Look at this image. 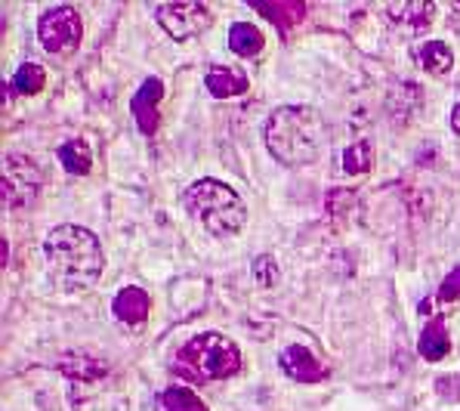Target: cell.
<instances>
[{
    "instance_id": "7a4b0ae2",
    "label": "cell",
    "mask_w": 460,
    "mask_h": 411,
    "mask_svg": "<svg viewBox=\"0 0 460 411\" xmlns=\"http://www.w3.org/2000/svg\"><path fill=\"white\" fill-rule=\"evenodd\" d=\"M266 148L279 165L303 167L318 161L328 139V124L313 105H281L266 121Z\"/></svg>"
},
{
    "instance_id": "8992f818",
    "label": "cell",
    "mask_w": 460,
    "mask_h": 411,
    "mask_svg": "<svg viewBox=\"0 0 460 411\" xmlns=\"http://www.w3.org/2000/svg\"><path fill=\"white\" fill-rule=\"evenodd\" d=\"M40 189V167L28 155L4 158V208H22Z\"/></svg>"
},
{
    "instance_id": "52a82bcc",
    "label": "cell",
    "mask_w": 460,
    "mask_h": 411,
    "mask_svg": "<svg viewBox=\"0 0 460 411\" xmlns=\"http://www.w3.org/2000/svg\"><path fill=\"white\" fill-rule=\"evenodd\" d=\"M155 19L173 40H189L210 25V10L198 0H182V4H161Z\"/></svg>"
},
{
    "instance_id": "5b68a950",
    "label": "cell",
    "mask_w": 460,
    "mask_h": 411,
    "mask_svg": "<svg viewBox=\"0 0 460 411\" xmlns=\"http://www.w3.org/2000/svg\"><path fill=\"white\" fill-rule=\"evenodd\" d=\"M84 25L75 6H53L38 19V40L49 56H68L81 47Z\"/></svg>"
},
{
    "instance_id": "277c9868",
    "label": "cell",
    "mask_w": 460,
    "mask_h": 411,
    "mask_svg": "<svg viewBox=\"0 0 460 411\" xmlns=\"http://www.w3.org/2000/svg\"><path fill=\"white\" fill-rule=\"evenodd\" d=\"M173 371L189 384H214V380L235 378L242 371V350L229 337L217 331H204L176 350Z\"/></svg>"
},
{
    "instance_id": "7402d4cb",
    "label": "cell",
    "mask_w": 460,
    "mask_h": 411,
    "mask_svg": "<svg viewBox=\"0 0 460 411\" xmlns=\"http://www.w3.org/2000/svg\"><path fill=\"white\" fill-rule=\"evenodd\" d=\"M279 266H275L272 257H257L253 260V279L260 281V285H275V279H279Z\"/></svg>"
},
{
    "instance_id": "4fadbf2b",
    "label": "cell",
    "mask_w": 460,
    "mask_h": 411,
    "mask_svg": "<svg viewBox=\"0 0 460 411\" xmlns=\"http://www.w3.org/2000/svg\"><path fill=\"white\" fill-rule=\"evenodd\" d=\"M417 353L427 362H442L445 356L451 353V335H448V322L442 316L429 318L420 331V340H417Z\"/></svg>"
},
{
    "instance_id": "9a60e30c",
    "label": "cell",
    "mask_w": 460,
    "mask_h": 411,
    "mask_svg": "<svg viewBox=\"0 0 460 411\" xmlns=\"http://www.w3.org/2000/svg\"><path fill=\"white\" fill-rule=\"evenodd\" d=\"M266 47V38L257 25L251 22H235L229 28V49L242 59H257Z\"/></svg>"
},
{
    "instance_id": "e0dca14e",
    "label": "cell",
    "mask_w": 460,
    "mask_h": 411,
    "mask_svg": "<svg viewBox=\"0 0 460 411\" xmlns=\"http://www.w3.org/2000/svg\"><path fill=\"white\" fill-rule=\"evenodd\" d=\"M56 158H59L62 170L72 176H87L90 167H93V152H90L87 139H68V143H62L56 148Z\"/></svg>"
},
{
    "instance_id": "6da1fadb",
    "label": "cell",
    "mask_w": 460,
    "mask_h": 411,
    "mask_svg": "<svg viewBox=\"0 0 460 411\" xmlns=\"http://www.w3.org/2000/svg\"><path fill=\"white\" fill-rule=\"evenodd\" d=\"M44 260L53 288L62 294H81L99 281L105 269V254L99 238L84 226L62 223L47 232L44 238Z\"/></svg>"
},
{
    "instance_id": "44dd1931",
    "label": "cell",
    "mask_w": 460,
    "mask_h": 411,
    "mask_svg": "<svg viewBox=\"0 0 460 411\" xmlns=\"http://www.w3.org/2000/svg\"><path fill=\"white\" fill-rule=\"evenodd\" d=\"M436 297H438L442 303L457 300V297H460V266H455L448 275H445L442 285H438V294H436Z\"/></svg>"
},
{
    "instance_id": "5bb4252c",
    "label": "cell",
    "mask_w": 460,
    "mask_h": 411,
    "mask_svg": "<svg viewBox=\"0 0 460 411\" xmlns=\"http://www.w3.org/2000/svg\"><path fill=\"white\" fill-rule=\"evenodd\" d=\"M253 10L263 13V16L279 28L281 34H291L296 25L306 16V4H296V0H279V4H263V0H253Z\"/></svg>"
},
{
    "instance_id": "d6986e66",
    "label": "cell",
    "mask_w": 460,
    "mask_h": 411,
    "mask_svg": "<svg viewBox=\"0 0 460 411\" xmlns=\"http://www.w3.org/2000/svg\"><path fill=\"white\" fill-rule=\"evenodd\" d=\"M340 165H343V174H349V176L367 174V170L374 167V148H371V143H367V139H358V143L346 146Z\"/></svg>"
},
{
    "instance_id": "7c38bea8",
    "label": "cell",
    "mask_w": 460,
    "mask_h": 411,
    "mask_svg": "<svg viewBox=\"0 0 460 411\" xmlns=\"http://www.w3.org/2000/svg\"><path fill=\"white\" fill-rule=\"evenodd\" d=\"M386 16L393 19L399 28H408V31L420 34L427 31L429 22L436 19V4H427V0H408V4H389Z\"/></svg>"
},
{
    "instance_id": "30bf717a",
    "label": "cell",
    "mask_w": 460,
    "mask_h": 411,
    "mask_svg": "<svg viewBox=\"0 0 460 411\" xmlns=\"http://www.w3.org/2000/svg\"><path fill=\"white\" fill-rule=\"evenodd\" d=\"M111 313H115V318L127 331H139L148 322V313H152V297L143 288L127 285L111 300Z\"/></svg>"
},
{
    "instance_id": "ba28073f",
    "label": "cell",
    "mask_w": 460,
    "mask_h": 411,
    "mask_svg": "<svg viewBox=\"0 0 460 411\" xmlns=\"http://www.w3.org/2000/svg\"><path fill=\"white\" fill-rule=\"evenodd\" d=\"M161 96H164V84H161L158 77H146L130 99V115H133V121H137L143 137H155V133H158Z\"/></svg>"
},
{
    "instance_id": "3957f363",
    "label": "cell",
    "mask_w": 460,
    "mask_h": 411,
    "mask_svg": "<svg viewBox=\"0 0 460 411\" xmlns=\"http://www.w3.org/2000/svg\"><path fill=\"white\" fill-rule=\"evenodd\" d=\"M182 208L189 210V217L198 219L201 229H208L217 238H232L244 229V201L232 186L219 180H195L192 186L182 192Z\"/></svg>"
},
{
    "instance_id": "ac0fdd59",
    "label": "cell",
    "mask_w": 460,
    "mask_h": 411,
    "mask_svg": "<svg viewBox=\"0 0 460 411\" xmlns=\"http://www.w3.org/2000/svg\"><path fill=\"white\" fill-rule=\"evenodd\" d=\"M158 399H161V411H210L201 402V396L189 387H167Z\"/></svg>"
},
{
    "instance_id": "2e32d148",
    "label": "cell",
    "mask_w": 460,
    "mask_h": 411,
    "mask_svg": "<svg viewBox=\"0 0 460 411\" xmlns=\"http://www.w3.org/2000/svg\"><path fill=\"white\" fill-rule=\"evenodd\" d=\"M417 62H420V68L427 75L442 77L455 68V53H451V47L445 40H427V44L417 47Z\"/></svg>"
},
{
    "instance_id": "603a6c76",
    "label": "cell",
    "mask_w": 460,
    "mask_h": 411,
    "mask_svg": "<svg viewBox=\"0 0 460 411\" xmlns=\"http://www.w3.org/2000/svg\"><path fill=\"white\" fill-rule=\"evenodd\" d=\"M451 130H455L457 137H460V103L455 105V109H451Z\"/></svg>"
},
{
    "instance_id": "ffe728a7",
    "label": "cell",
    "mask_w": 460,
    "mask_h": 411,
    "mask_svg": "<svg viewBox=\"0 0 460 411\" xmlns=\"http://www.w3.org/2000/svg\"><path fill=\"white\" fill-rule=\"evenodd\" d=\"M13 84H16V90L22 96H34V94H40V90H44L47 75H44V68H40L38 62H25V66L16 68V75H13Z\"/></svg>"
},
{
    "instance_id": "9c48e42d",
    "label": "cell",
    "mask_w": 460,
    "mask_h": 411,
    "mask_svg": "<svg viewBox=\"0 0 460 411\" xmlns=\"http://www.w3.org/2000/svg\"><path fill=\"white\" fill-rule=\"evenodd\" d=\"M279 365L288 378L296 380V384H318V380H324L331 374L328 368L315 359V353L309 350V346H300V344L285 346L281 356H279Z\"/></svg>"
},
{
    "instance_id": "8fae6325",
    "label": "cell",
    "mask_w": 460,
    "mask_h": 411,
    "mask_svg": "<svg viewBox=\"0 0 460 411\" xmlns=\"http://www.w3.org/2000/svg\"><path fill=\"white\" fill-rule=\"evenodd\" d=\"M204 87L214 99H232V96H242L251 90V81H247L244 72L229 66H210L208 75H204Z\"/></svg>"
}]
</instances>
